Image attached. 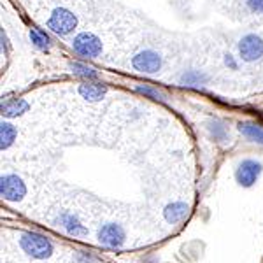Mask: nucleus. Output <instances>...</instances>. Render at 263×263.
Segmentation results:
<instances>
[{"mask_svg": "<svg viewBox=\"0 0 263 263\" xmlns=\"http://www.w3.org/2000/svg\"><path fill=\"white\" fill-rule=\"evenodd\" d=\"M20 248L35 260H48L54 253V244L49 237L39 232H23L20 235Z\"/></svg>", "mask_w": 263, "mask_h": 263, "instance_id": "1", "label": "nucleus"}, {"mask_svg": "<svg viewBox=\"0 0 263 263\" xmlns=\"http://www.w3.org/2000/svg\"><path fill=\"white\" fill-rule=\"evenodd\" d=\"M46 25L53 33H57L60 37H67L78 27V16L67 7H54L51 11L48 21H46Z\"/></svg>", "mask_w": 263, "mask_h": 263, "instance_id": "2", "label": "nucleus"}, {"mask_svg": "<svg viewBox=\"0 0 263 263\" xmlns=\"http://www.w3.org/2000/svg\"><path fill=\"white\" fill-rule=\"evenodd\" d=\"M72 49L74 53H78L79 57H84V58H97L102 54V41L95 33L91 32H81L72 39Z\"/></svg>", "mask_w": 263, "mask_h": 263, "instance_id": "3", "label": "nucleus"}, {"mask_svg": "<svg viewBox=\"0 0 263 263\" xmlns=\"http://www.w3.org/2000/svg\"><path fill=\"white\" fill-rule=\"evenodd\" d=\"M0 195L7 202H21L27 195V184L16 174H4L0 179Z\"/></svg>", "mask_w": 263, "mask_h": 263, "instance_id": "4", "label": "nucleus"}, {"mask_svg": "<svg viewBox=\"0 0 263 263\" xmlns=\"http://www.w3.org/2000/svg\"><path fill=\"white\" fill-rule=\"evenodd\" d=\"M132 67L142 74H156L162 69V54L155 49H142L132 57Z\"/></svg>", "mask_w": 263, "mask_h": 263, "instance_id": "5", "label": "nucleus"}, {"mask_svg": "<svg viewBox=\"0 0 263 263\" xmlns=\"http://www.w3.org/2000/svg\"><path fill=\"white\" fill-rule=\"evenodd\" d=\"M263 172V163L254 158H246L239 165L235 171V179L242 188H251V186L260 179Z\"/></svg>", "mask_w": 263, "mask_h": 263, "instance_id": "6", "label": "nucleus"}, {"mask_svg": "<svg viewBox=\"0 0 263 263\" xmlns=\"http://www.w3.org/2000/svg\"><path fill=\"white\" fill-rule=\"evenodd\" d=\"M99 242L109 249H121L126 242L125 228L118 223H105L99 230Z\"/></svg>", "mask_w": 263, "mask_h": 263, "instance_id": "7", "label": "nucleus"}, {"mask_svg": "<svg viewBox=\"0 0 263 263\" xmlns=\"http://www.w3.org/2000/svg\"><path fill=\"white\" fill-rule=\"evenodd\" d=\"M239 54L244 62H256L263 57V39L256 33H248L239 41Z\"/></svg>", "mask_w": 263, "mask_h": 263, "instance_id": "8", "label": "nucleus"}, {"mask_svg": "<svg viewBox=\"0 0 263 263\" xmlns=\"http://www.w3.org/2000/svg\"><path fill=\"white\" fill-rule=\"evenodd\" d=\"M54 224H57L60 230H63L67 235L72 237H84L88 235V228L84 227L83 221L79 219L78 214L69 213V211H63L54 218Z\"/></svg>", "mask_w": 263, "mask_h": 263, "instance_id": "9", "label": "nucleus"}, {"mask_svg": "<svg viewBox=\"0 0 263 263\" xmlns=\"http://www.w3.org/2000/svg\"><path fill=\"white\" fill-rule=\"evenodd\" d=\"M190 214V205L182 200H176V202H171L168 205H165L163 209V218L167 223L171 224H177V223H182Z\"/></svg>", "mask_w": 263, "mask_h": 263, "instance_id": "10", "label": "nucleus"}, {"mask_svg": "<svg viewBox=\"0 0 263 263\" xmlns=\"http://www.w3.org/2000/svg\"><path fill=\"white\" fill-rule=\"evenodd\" d=\"M28 102L25 99H9V100H4L2 105H0V112H2L4 118L11 120V118H20L23 116L25 112L28 111Z\"/></svg>", "mask_w": 263, "mask_h": 263, "instance_id": "11", "label": "nucleus"}, {"mask_svg": "<svg viewBox=\"0 0 263 263\" xmlns=\"http://www.w3.org/2000/svg\"><path fill=\"white\" fill-rule=\"evenodd\" d=\"M79 95L83 97L86 102H100L102 99L105 97L107 93V88L104 84H99V83H83L79 84Z\"/></svg>", "mask_w": 263, "mask_h": 263, "instance_id": "12", "label": "nucleus"}, {"mask_svg": "<svg viewBox=\"0 0 263 263\" xmlns=\"http://www.w3.org/2000/svg\"><path fill=\"white\" fill-rule=\"evenodd\" d=\"M179 83L182 86H190V88H202L209 83V76L203 70H197V69H188L181 74Z\"/></svg>", "mask_w": 263, "mask_h": 263, "instance_id": "13", "label": "nucleus"}, {"mask_svg": "<svg viewBox=\"0 0 263 263\" xmlns=\"http://www.w3.org/2000/svg\"><path fill=\"white\" fill-rule=\"evenodd\" d=\"M239 132L244 135L248 141L254 144H261L263 146V126L253 121H240L239 123Z\"/></svg>", "mask_w": 263, "mask_h": 263, "instance_id": "14", "label": "nucleus"}, {"mask_svg": "<svg viewBox=\"0 0 263 263\" xmlns=\"http://www.w3.org/2000/svg\"><path fill=\"white\" fill-rule=\"evenodd\" d=\"M16 126L9 121H2L0 123V149H9V147L16 141Z\"/></svg>", "mask_w": 263, "mask_h": 263, "instance_id": "15", "label": "nucleus"}, {"mask_svg": "<svg viewBox=\"0 0 263 263\" xmlns=\"http://www.w3.org/2000/svg\"><path fill=\"white\" fill-rule=\"evenodd\" d=\"M207 130H209L211 137H213L216 142H227L228 128H227V125H224L223 121H219V120L207 121Z\"/></svg>", "mask_w": 263, "mask_h": 263, "instance_id": "16", "label": "nucleus"}, {"mask_svg": "<svg viewBox=\"0 0 263 263\" xmlns=\"http://www.w3.org/2000/svg\"><path fill=\"white\" fill-rule=\"evenodd\" d=\"M70 70H72V74H74V76L83 78V79H88V81L99 78V72H97L95 69H91V67L84 65V63H79V62H72L70 63Z\"/></svg>", "mask_w": 263, "mask_h": 263, "instance_id": "17", "label": "nucleus"}, {"mask_svg": "<svg viewBox=\"0 0 263 263\" xmlns=\"http://www.w3.org/2000/svg\"><path fill=\"white\" fill-rule=\"evenodd\" d=\"M30 41L41 51H49L51 48V39L42 30H39V28H32L30 30Z\"/></svg>", "mask_w": 263, "mask_h": 263, "instance_id": "18", "label": "nucleus"}, {"mask_svg": "<svg viewBox=\"0 0 263 263\" xmlns=\"http://www.w3.org/2000/svg\"><path fill=\"white\" fill-rule=\"evenodd\" d=\"M139 93H142V95H146L147 99H153V100H163V95L160 93L158 90H155V88H149V86H137L135 88Z\"/></svg>", "mask_w": 263, "mask_h": 263, "instance_id": "19", "label": "nucleus"}, {"mask_svg": "<svg viewBox=\"0 0 263 263\" xmlns=\"http://www.w3.org/2000/svg\"><path fill=\"white\" fill-rule=\"evenodd\" d=\"M76 263H95V256L88 251H78L74 254Z\"/></svg>", "mask_w": 263, "mask_h": 263, "instance_id": "20", "label": "nucleus"}, {"mask_svg": "<svg viewBox=\"0 0 263 263\" xmlns=\"http://www.w3.org/2000/svg\"><path fill=\"white\" fill-rule=\"evenodd\" d=\"M246 2H248V6L251 11L263 14V0H246Z\"/></svg>", "mask_w": 263, "mask_h": 263, "instance_id": "21", "label": "nucleus"}, {"mask_svg": "<svg viewBox=\"0 0 263 263\" xmlns=\"http://www.w3.org/2000/svg\"><path fill=\"white\" fill-rule=\"evenodd\" d=\"M224 65H227L228 69H232V70L239 69V63L235 62V58H233L232 54H224Z\"/></svg>", "mask_w": 263, "mask_h": 263, "instance_id": "22", "label": "nucleus"}, {"mask_svg": "<svg viewBox=\"0 0 263 263\" xmlns=\"http://www.w3.org/2000/svg\"><path fill=\"white\" fill-rule=\"evenodd\" d=\"M0 37H2V51H4V53H7V46H9V41H7V35H6V32H4V28H2V33H0Z\"/></svg>", "mask_w": 263, "mask_h": 263, "instance_id": "23", "label": "nucleus"}]
</instances>
